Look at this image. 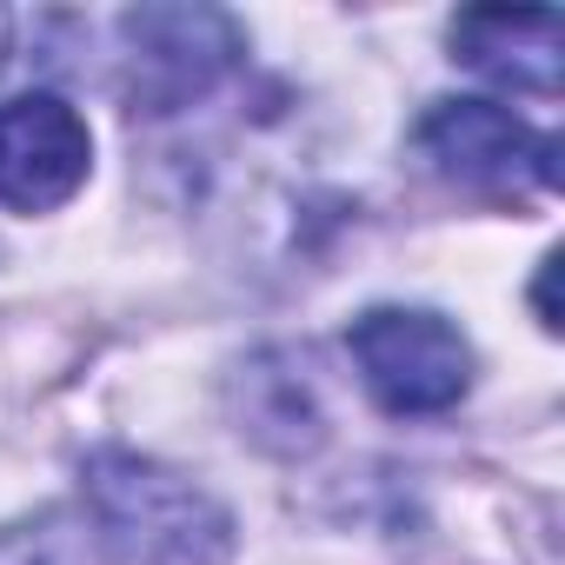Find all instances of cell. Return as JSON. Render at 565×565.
Instances as JSON below:
<instances>
[{
	"label": "cell",
	"instance_id": "cell-1",
	"mask_svg": "<svg viewBox=\"0 0 565 565\" xmlns=\"http://www.w3.org/2000/svg\"><path fill=\"white\" fill-rule=\"evenodd\" d=\"M87 512L107 552L140 565H226L233 552V519L206 486L120 446L87 459Z\"/></svg>",
	"mask_w": 565,
	"mask_h": 565
},
{
	"label": "cell",
	"instance_id": "cell-2",
	"mask_svg": "<svg viewBox=\"0 0 565 565\" xmlns=\"http://www.w3.org/2000/svg\"><path fill=\"white\" fill-rule=\"evenodd\" d=\"M353 366L366 380V393L393 413V419H426L466 399L472 386V347L452 320L439 313H413V307H373L353 320L347 333Z\"/></svg>",
	"mask_w": 565,
	"mask_h": 565
},
{
	"label": "cell",
	"instance_id": "cell-3",
	"mask_svg": "<svg viewBox=\"0 0 565 565\" xmlns=\"http://www.w3.org/2000/svg\"><path fill=\"white\" fill-rule=\"evenodd\" d=\"M419 147L426 160L479 193H552L558 186V147L545 134H532L519 114L492 107V100H439L419 120Z\"/></svg>",
	"mask_w": 565,
	"mask_h": 565
},
{
	"label": "cell",
	"instance_id": "cell-4",
	"mask_svg": "<svg viewBox=\"0 0 565 565\" xmlns=\"http://www.w3.org/2000/svg\"><path fill=\"white\" fill-rule=\"evenodd\" d=\"M94 160L87 120L61 94H21L0 107V206L47 213L81 193Z\"/></svg>",
	"mask_w": 565,
	"mask_h": 565
},
{
	"label": "cell",
	"instance_id": "cell-5",
	"mask_svg": "<svg viewBox=\"0 0 565 565\" xmlns=\"http://www.w3.org/2000/svg\"><path fill=\"white\" fill-rule=\"evenodd\" d=\"M120 41L134 54V100L147 107L206 94L239 54V28L213 8H140L120 21Z\"/></svg>",
	"mask_w": 565,
	"mask_h": 565
},
{
	"label": "cell",
	"instance_id": "cell-6",
	"mask_svg": "<svg viewBox=\"0 0 565 565\" xmlns=\"http://www.w3.org/2000/svg\"><path fill=\"white\" fill-rule=\"evenodd\" d=\"M452 54L479 67L486 81L525 87V94H558V14H459L452 21Z\"/></svg>",
	"mask_w": 565,
	"mask_h": 565
},
{
	"label": "cell",
	"instance_id": "cell-7",
	"mask_svg": "<svg viewBox=\"0 0 565 565\" xmlns=\"http://www.w3.org/2000/svg\"><path fill=\"white\" fill-rule=\"evenodd\" d=\"M0 565H107V539L87 505H47L0 532Z\"/></svg>",
	"mask_w": 565,
	"mask_h": 565
},
{
	"label": "cell",
	"instance_id": "cell-8",
	"mask_svg": "<svg viewBox=\"0 0 565 565\" xmlns=\"http://www.w3.org/2000/svg\"><path fill=\"white\" fill-rule=\"evenodd\" d=\"M552 273H558V259L545 253V259H539V320H545V333H558V307H552Z\"/></svg>",
	"mask_w": 565,
	"mask_h": 565
},
{
	"label": "cell",
	"instance_id": "cell-9",
	"mask_svg": "<svg viewBox=\"0 0 565 565\" xmlns=\"http://www.w3.org/2000/svg\"><path fill=\"white\" fill-rule=\"evenodd\" d=\"M8 34H14V21H8V14H0V61H8Z\"/></svg>",
	"mask_w": 565,
	"mask_h": 565
}]
</instances>
